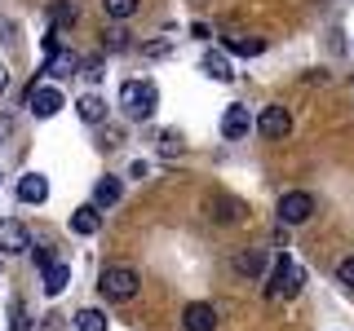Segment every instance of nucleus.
<instances>
[{
    "label": "nucleus",
    "mask_w": 354,
    "mask_h": 331,
    "mask_svg": "<svg viewBox=\"0 0 354 331\" xmlns=\"http://www.w3.org/2000/svg\"><path fill=\"white\" fill-rule=\"evenodd\" d=\"M155 106H160V88L151 80H124L120 84V110H124L129 124H147L155 115Z\"/></svg>",
    "instance_id": "obj_1"
},
{
    "label": "nucleus",
    "mask_w": 354,
    "mask_h": 331,
    "mask_svg": "<svg viewBox=\"0 0 354 331\" xmlns=\"http://www.w3.org/2000/svg\"><path fill=\"white\" fill-rule=\"evenodd\" d=\"M301 283H306V270L288 257V252H279V257H274V270H270V283H266V296H270V301H288V296L301 292Z\"/></svg>",
    "instance_id": "obj_2"
},
{
    "label": "nucleus",
    "mask_w": 354,
    "mask_h": 331,
    "mask_svg": "<svg viewBox=\"0 0 354 331\" xmlns=\"http://www.w3.org/2000/svg\"><path fill=\"white\" fill-rule=\"evenodd\" d=\"M138 287H142L138 270H129V265H111V270H102L97 292H102L111 305H124V301H133V296H138Z\"/></svg>",
    "instance_id": "obj_3"
},
{
    "label": "nucleus",
    "mask_w": 354,
    "mask_h": 331,
    "mask_svg": "<svg viewBox=\"0 0 354 331\" xmlns=\"http://www.w3.org/2000/svg\"><path fill=\"white\" fill-rule=\"evenodd\" d=\"M279 221L283 225H306L310 217H315V194H306V190H288L283 199H279Z\"/></svg>",
    "instance_id": "obj_4"
},
{
    "label": "nucleus",
    "mask_w": 354,
    "mask_h": 331,
    "mask_svg": "<svg viewBox=\"0 0 354 331\" xmlns=\"http://www.w3.org/2000/svg\"><path fill=\"white\" fill-rule=\"evenodd\" d=\"M252 128H257L261 137L279 141V137H288V132H292V110H288V106H266L261 115L252 119Z\"/></svg>",
    "instance_id": "obj_5"
},
{
    "label": "nucleus",
    "mask_w": 354,
    "mask_h": 331,
    "mask_svg": "<svg viewBox=\"0 0 354 331\" xmlns=\"http://www.w3.org/2000/svg\"><path fill=\"white\" fill-rule=\"evenodd\" d=\"M27 106H31V115H36V119H53L62 110V93L53 84H31Z\"/></svg>",
    "instance_id": "obj_6"
},
{
    "label": "nucleus",
    "mask_w": 354,
    "mask_h": 331,
    "mask_svg": "<svg viewBox=\"0 0 354 331\" xmlns=\"http://www.w3.org/2000/svg\"><path fill=\"white\" fill-rule=\"evenodd\" d=\"M0 252H9V257L31 252V230L22 225L18 217H5V221H0Z\"/></svg>",
    "instance_id": "obj_7"
},
{
    "label": "nucleus",
    "mask_w": 354,
    "mask_h": 331,
    "mask_svg": "<svg viewBox=\"0 0 354 331\" xmlns=\"http://www.w3.org/2000/svg\"><path fill=\"white\" fill-rule=\"evenodd\" d=\"M248 132H252V110L248 106H226V110H221V137H226V141H239V137H248Z\"/></svg>",
    "instance_id": "obj_8"
},
{
    "label": "nucleus",
    "mask_w": 354,
    "mask_h": 331,
    "mask_svg": "<svg viewBox=\"0 0 354 331\" xmlns=\"http://www.w3.org/2000/svg\"><path fill=\"white\" fill-rule=\"evenodd\" d=\"M182 327L186 331H217V309L208 301H191L182 309Z\"/></svg>",
    "instance_id": "obj_9"
},
{
    "label": "nucleus",
    "mask_w": 354,
    "mask_h": 331,
    "mask_svg": "<svg viewBox=\"0 0 354 331\" xmlns=\"http://www.w3.org/2000/svg\"><path fill=\"white\" fill-rule=\"evenodd\" d=\"M230 265H235L239 279H261V274L270 270V252H266V248H248V252H239Z\"/></svg>",
    "instance_id": "obj_10"
},
{
    "label": "nucleus",
    "mask_w": 354,
    "mask_h": 331,
    "mask_svg": "<svg viewBox=\"0 0 354 331\" xmlns=\"http://www.w3.org/2000/svg\"><path fill=\"white\" fill-rule=\"evenodd\" d=\"M208 217L217 221V225H235V221H243V203L230 194H213L208 199Z\"/></svg>",
    "instance_id": "obj_11"
},
{
    "label": "nucleus",
    "mask_w": 354,
    "mask_h": 331,
    "mask_svg": "<svg viewBox=\"0 0 354 331\" xmlns=\"http://www.w3.org/2000/svg\"><path fill=\"white\" fill-rule=\"evenodd\" d=\"M199 71H204L208 80H221V84L235 80V66H230V58H226V53H217V49H208L204 58H199Z\"/></svg>",
    "instance_id": "obj_12"
},
{
    "label": "nucleus",
    "mask_w": 354,
    "mask_h": 331,
    "mask_svg": "<svg viewBox=\"0 0 354 331\" xmlns=\"http://www.w3.org/2000/svg\"><path fill=\"white\" fill-rule=\"evenodd\" d=\"M97 230H102V208L84 203V208H75V212H71V234L88 239V234H97Z\"/></svg>",
    "instance_id": "obj_13"
},
{
    "label": "nucleus",
    "mask_w": 354,
    "mask_h": 331,
    "mask_svg": "<svg viewBox=\"0 0 354 331\" xmlns=\"http://www.w3.org/2000/svg\"><path fill=\"white\" fill-rule=\"evenodd\" d=\"M120 199H124V181L120 177H97V185H93V208H115Z\"/></svg>",
    "instance_id": "obj_14"
},
{
    "label": "nucleus",
    "mask_w": 354,
    "mask_h": 331,
    "mask_svg": "<svg viewBox=\"0 0 354 331\" xmlns=\"http://www.w3.org/2000/svg\"><path fill=\"white\" fill-rule=\"evenodd\" d=\"M18 199L22 203H44V199H49V181H44L40 172H27L18 181Z\"/></svg>",
    "instance_id": "obj_15"
},
{
    "label": "nucleus",
    "mask_w": 354,
    "mask_h": 331,
    "mask_svg": "<svg viewBox=\"0 0 354 331\" xmlns=\"http://www.w3.org/2000/svg\"><path fill=\"white\" fill-rule=\"evenodd\" d=\"M155 154H164V159L186 154V137H182L177 128H160V132H155Z\"/></svg>",
    "instance_id": "obj_16"
},
{
    "label": "nucleus",
    "mask_w": 354,
    "mask_h": 331,
    "mask_svg": "<svg viewBox=\"0 0 354 331\" xmlns=\"http://www.w3.org/2000/svg\"><path fill=\"white\" fill-rule=\"evenodd\" d=\"M75 18H80V5H75V0H53V5H49V27L66 31Z\"/></svg>",
    "instance_id": "obj_17"
},
{
    "label": "nucleus",
    "mask_w": 354,
    "mask_h": 331,
    "mask_svg": "<svg viewBox=\"0 0 354 331\" xmlns=\"http://www.w3.org/2000/svg\"><path fill=\"white\" fill-rule=\"evenodd\" d=\"M75 115H80L84 124H102V119H106V102L97 93H84L80 102H75Z\"/></svg>",
    "instance_id": "obj_18"
},
{
    "label": "nucleus",
    "mask_w": 354,
    "mask_h": 331,
    "mask_svg": "<svg viewBox=\"0 0 354 331\" xmlns=\"http://www.w3.org/2000/svg\"><path fill=\"white\" fill-rule=\"evenodd\" d=\"M66 283H71V270H66L62 261H53L49 270H44V296H62Z\"/></svg>",
    "instance_id": "obj_19"
},
{
    "label": "nucleus",
    "mask_w": 354,
    "mask_h": 331,
    "mask_svg": "<svg viewBox=\"0 0 354 331\" xmlns=\"http://www.w3.org/2000/svg\"><path fill=\"white\" fill-rule=\"evenodd\" d=\"M75 66H80V53H71V49H58L53 58H44V71L49 75H71Z\"/></svg>",
    "instance_id": "obj_20"
},
{
    "label": "nucleus",
    "mask_w": 354,
    "mask_h": 331,
    "mask_svg": "<svg viewBox=\"0 0 354 331\" xmlns=\"http://www.w3.org/2000/svg\"><path fill=\"white\" fill-rule=\"evenodd\" d=\"M226 49L239 53V58H257V53H266V40H261V36H230Z\"/></svg>",
    "instance_id": "obj_21"
},
{
    "label": "nucleus",
    "mask_w": 354,
    "mask_h": 331,
    "mask_svg": "<svg viewBox=\"0 0 354 331\" xmlns=\"http://www.w3.org/2000/svg\"><path fill=\"white\" fill-rule=\"evenodd\" d=\"M75 331H106V314L102 309H80L75 314Z\"/></svg>",
    "instance_id": "obj_22"
},
{
    "label": "nucleus",
    "mask_w": 354,
    "mask_h": 331,
    "mask_svg": "<svg viewBox=\"0 0 354 331\" xmlns=\"http://www.w3.org/2000/svg\"><path fill=\"white\" fill-rule=\"evenodd\" d=\"M102 44H106V49H115V53H124V49H129L133 40H129V31L120 27V22H111V27L102 31Z\"/></svg>",
    "instance_id": "obj_23"
},
{
    "label": "nucleus",
    "mask_w": 354,
    "mask_h": 331,
    "mask_svg": "<svg viewBox=\"0 0 354 331\" xmlns=\"http://www.w3.org/2000/svg\"><path fill=\"white\" fill-rule=\"evenodd\" d=\"M9 331H31V318H27L22 296H14V301H9Z\"/></svg>",
    "instance_id": "obj_24"
},
{
    "label": "nucleus",
    "mask_w": 354,
    "mask_h": 331,
    "mask_svg": "<svg viewBox=\"0 0 354 331\" xmlns=\"http://www.w3.org/2000/svg\"><path fill=\"white\" fill-rule=\"evenodd\" d=\"M31 261H36V270L44 274L53 261H58V248H53V243H31Z\"/></svg>",
    "instance_id": "obj_25"
},
{
    "label": "nucleus",
    "mask_w": 354,
    "mask_h": 331,
    "mask_svg": "<svg viewBox=\"0 0 354 331\" xmlns=\"http://www.w3.org/2000/svg\"><path fill=\"white\" fill-rule=\"evenodd\" d=\"M102 9H106V18H115V22H124L138 14V0H102Z\"/></svg>",
    "instance_id": "obj_26"
},
{
    "label": "nucleus",
    "mask_w": 354,
    "mask_h": 331,
    "mask_svg": "<svg viewBox=\"0 0 354 331\" xmlns=\"http://www.w3.org/2000/svg\"><path fill=\"white\" fill-rule=\"evenodd\" d=\"M337 283H341V287H350V292H354V257H346V261L337 265Z\"/></svg>",
    "instance_id": "obj_27"
},
{
    "label": "nucleus",
    "mask_w": 354,
    "mask_h": 331,
    "mask_svg": "<svg viewBox=\"0 0 354 331\" xmlns=\"http://www.w3.org/2000/svg\"><path fill=\"white\" fill-rule=\"evenodd\" d=\"M80 71H84V80H93V84L106 75V71H102V58H84V62H80Z\"/></svg>",
    "instance_id": "obj_28"
},
{
    "label": "nucleus",
    "mask_w": 354,
    "mask_h": 331,
    "mask_svg": "<svg viewBox=\"0 0 354 331\" xmlns=\"http://www.w3.org/2000/svg\"><path fill=\"white\" fill-rule=\"evenodd\" d=\"M9 137H14V115H5V110H0V146H5Z\"/></svg>",
    "instance_id": "obj_29"
},
{
    "label": "nucleus",
    "mask_w": 354,
    "mask_h": 331,
    "mask_svg": "<svg viewBox=\"0 0 354 331\" xmlns=\"http://www.w3.org/2000/svg\"><path fill=\"white\" fill-rule=\"evenodd\" d=\"M169 49H173V40H155V44H147V53H151V58H164Z\"/></svg>",
    "instance_id": "obj_30"
},
{
    "label": "nucleus",
    "mask_w": 354,
    "mask_h": 331,
    "mask_svg": "<svg viewBox=\"0 0 354 331\" xmlns=\"http://www.w3.org/2000/svg\"><path fill=\"white\" fill-rule=\"evenodd\" d=\"M5 84H9V71H5V66H0V93H5Z\"/></svg>",
    "instance_id": "obj_31"
}]
</instances>
